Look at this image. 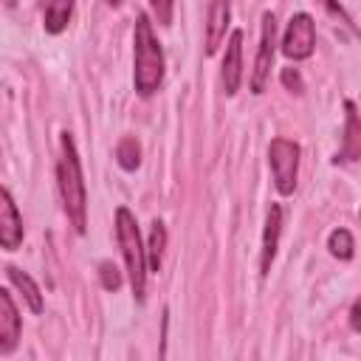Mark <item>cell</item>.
<instances>
[{
	"mask_svg": "<svg viewBox=\"0 0 361 361\" xmlns=\"http://www.w3.org/2000/svg\"><path fill=\"white\" fill-rule=\"evenodd\" d=\"M316 48V25H313V17L299 11L288 20V28H285V37H282V54L288 59H307Z\"/></svg>",
	"mask_w": 361,
	"mask_h": 361,
	"instance_id": "5b68a950",
	"label": "cell"
},
{
	"mask_svg": "<svg viewBox=\"0 0 361 361\" xmlns=\"http://www.w3.org/2000/svg\"><path fill=\"white\" fill-rule=\"evenodd\" d=\"M164 245H166V228H164L161 220H155L152 228H149V243L144 248V254H147V271H155L158 274L161 257H164Z\"/></svg>",
	"mask_w": 361,
	"mask_h": 361,
	"instance_id": "9a60e30c",
	"label": "cell"
},
{
	"mask_svg": "<svg viewBox=\"0 0 361 361\" xmlns=\"http://www.w3.org/2000/svg\"><path fill=\"white\" fill-rule=\"evenodd\" d=\"M228 17H231V6L228 3H212L209 6V20H206V54H217L220 42L226 39V28H228Z\"/></svg>",
	"mask_w": 361,
	"mask_h": 361,
	"instance_id": "8fae6325",
	"label": "cell"
},
{
	"mask_svg": "<svg viewBox=\"0 0 361 361\" xmlns=\"http://www.w3.org/2000/svg\"><path fill=\"white\" fill-rule=\"evenodd\" d=\"M350 327L355 333L361 330V302H353V307H350Z\"/></svg>",
	"mask_w": 361,
	"mask_h": 361,
	"instance_id": "44dd1931",
	"label": "cell"
},
{
	"mask_svg": "<svg viewBox=\"0 0 361 361\" xmlns=\"http://www.w3.org/2000/svg\"><path fill=\"white\" fill-rule=\"evenodd\" d=\"M116 237H118V245H121V254H124L133 296H135V302H144V293H147V254H144V243H141V234H138L135 214L127 206L116 209Z\"/></svg>",
	"mask_w": 361,
	"mask_h": 361,
	"instance_id": "3957f363",
	"label": "cell"
},
{
	"mask_svg": "<svg viewBox=\"0 0 361 361\" xmlns=\"http://www.w3.org/2000/svg\"><path fill=\"white\" fill-rule=\"evenodd\" d=\"M71 14H73V3H62V0L48 3L45 11H42V25H45V31H48V34H59V31H65Z\"/></svg>",
	"mask_w": 361,
	"mask_h": 361,
	"instance_id": "5bb4252c",
	"label": "cell"
},
{
	"mask_svg": "<svg viewBox=\"0 0 361 361\" xmlns=\"http://www.w3.org/2000/svg\"><path fill=\"white\" fill-rule=\"evenodd\" d=\"M279 79H282V85H285V90H290V93H305V82H302V73L296 71V68H282V73H279Z\"/></svg>",
	"mask_w": 361,
	"mask_h": 361,
	"instance_id": "d6986e66",
	"label": "cell"
},
{
	"mask_svg": "<svg viewBox=\"0 0 361 361\" xmlns=\"http://www.w3.org/2000/svg\"><path fill=\"white\" fill-rule=\"evenodd\" d=\"M20 344V310L6 288H0V355L14 353Z\"/></svg>",
	"mask_w": 361,
	"mask_h": 361,
	"instance_id": "ba28073f",
	"label": "cell"
},
{
	"mask_svg": "<svg viewBox=\"0 0 361 361\" xmlns=\"http://www.w3.org/2000/svg\"><path fill=\"white\" fill-rule=\"evenodd\" d=\"M116 161H118V166H121L124 172L138 169V164H141V147H138V141L130 138V135L121 138L118 147H116Z\"/></svg>",
	"mask_w": 361,
	"mask_h": 361,
	"instance_id": "2e32d148",
	"label": "cell"
},
{
	"mask_svg": "<svg viewBox=\"0 0 361 361\" xmlns=\"http://www.w3.org/2000/svg\"><path fill=\"white\" fill-rule=\"evenodd\" d=\"M279 231H282V206L271 203L268 214H265V231H262V254H259V271L268 274L271 262L276 257V245H279Z\"/></svg>",
	"mask_w": 361,
	"mask_h": 361,
	"instance_id": "30bf717a",
	"label": "cell"
},
{
	"mask_svg": "<svg viewBox=\"0 0 361 361\" xmlns=\"http://www.w3.org/2000/svg\"><path fill=\"white\" fill-rule=\"evenodd\" d=\"M243 82V31H231L228 45H226V56H223V87L226 96H234L240 90Z\"/></svg>",
	"mask_w": 361,
	"mask_h": 361,
	"instance_id": "9c48e42d",
	"label": "cell"
},
{
	"mask_svg": "<svg viewBox=\"0 0 361 361\" xmlns=\"http://www.w3.org/2000/svg\"><path fill=\"white\" fill-rule=\"evenodd\" d=\"M268 161L274 169V183L279 195H293L299 175V144L290 138H274L268 144Z\"/></svg>",
	"mask_w": 361,
	"mask_h": 361,
	"instance_id": "277c9868",
	"label": "cell"
},
{
	"mask_svg": "<svg viewBox=\"0 0 361 361\" xmlns=\"http://www.w3.org/2000/svg\"><path fill=\"white\" fill-rule=\"evenodd\" d=\"M133 45H135V71H133L135 93L147 99L161 87V79H164V51L147 14L135 17Z\"/></svg>",
	"mask_w": 361,
	"mask_h": 361,
	"instance_id": "7a4b0ae2",
	"label": "cell"
},
{
	"mask_svg": "<svg viewBox=\"0 0 361 361\" xmlns=\"http://www.w3.org/2000/svg\"><path fill=\"white\" fill-rule=\"evenodd\" d=\"M149 8H152V14H155L164 25H169V20H172V3H158V0H152Z\"/></svg>",
	"mask_w": 361,
	"mask_h": 361,
	"instance_id": "ffe728a7",
	"label": "cell"
},
{
	"mask_svg": "<svg viewBox=\"0 0 361 361\" xmlns=\"http://www.w3.org/2000/svg\"><path fill=\"white\" fill-rule=\"evenodd\" d=\"M99 279H102L104 290H118L121 288V271L113 262H102L99 265Z\"/></svg>",
	"mask_w": 361,
	"mask_h": 361,
	"instance_id": "ac0fdd59",
	"label": "cell"
},
{
	"mask_svg": "<svg viewBox=\"0 0 361 361\" xmlns=\"http://www.w3.org/2000/svg\"><path fill=\"white\" fill-rule=\"evenodd\" d=\"M6 274H8V279H11V285L23 293V299H25V305L31 307V313H42V293H39V288H37V282L23 271V268H17V265H8L6 268Z\"/></svg>",
	"mask_w": 361,
	"mask_h": 361,
	"instance_id": "7c38bea8",
	"label": "cell"
},
{
	"mask_svg": "<svg viewBox=\"0 0 361 361\" xmlns=\"http://www.w3.org/2000/svg\"><path fill=\"white\" fill-rule=\"evenodd\" d=\"M344 110H347V127H344L341 158H344V161H358V155H361V127H358V113H355V104H353L350 99L344 102Z\"/></svg>",
	"mask_w": 361,
	"mask_h": 361,
	"instance_id": "4fadbf2b",
	"label": "cell"
},
{
	"mask_svg": "<svg viewBox=\"0 0 361 361\" xmlns=\"http://www.w3.org/2000/svg\"><path fill=\"white\" fill-rule=\"evenodd\" d=\"M327 248H330V254L338 257V259H353V254H355V240H353V234H350L347 228H333V231H330V240H327Z\"/></svg>",
	"mask_w": 361,
	"mask_h": 361,
	"instance_id": "e0dca14e",
	"label": "cell"
},
{
	"mask_svg": "<svg viewBox=\"0 0 361 361\" xmlns=\"http://www.w3.org/2000/svg\"><path fill=\"white\" fill-rule=\"evenodd\" d=\"M276 45V17L271 11L262 14V31H259V48H257V59H254V71H251V90L259 96L268 85L271 76V65H274V48Z\"/></svg>",
	"mask_w": 361,
	"mask_h": 361,
	"instance_id": "8992f818",
	"label": "cell"
},
{
	"mask_svg": "<svg viewBox=\"0 0 361 361\" xmlns=\"http://www.w3.org/2000/svg\"><path fill=\"white\" fill-rule=\"evenodd\" d=\"M56 186L65 206V214L76 234H85L87 228V195L82 180V164L71 133H62L59 138V161H56Z\"/></svg>",
	"mask_w": 361,
	"mask_h": 361,
	"instance_id": "6da1fadb",
	"label": "cell"
},
{
	"mask_svg": "<svg viewBox=\"0 0 361 361\" xmlns=\"http://www.w3.org/2000/svg\"><path fill=\"white\" fill-rule=\"evenodd\" d=\"M20 245H23V217L8 189L0 186V248L17 251Z\"/></svg>",
	"mask_w": 361,
	"mask_h": 361,
	"instance_id": "52a82bcc",
	"label": "cell"
}]
</instances>
